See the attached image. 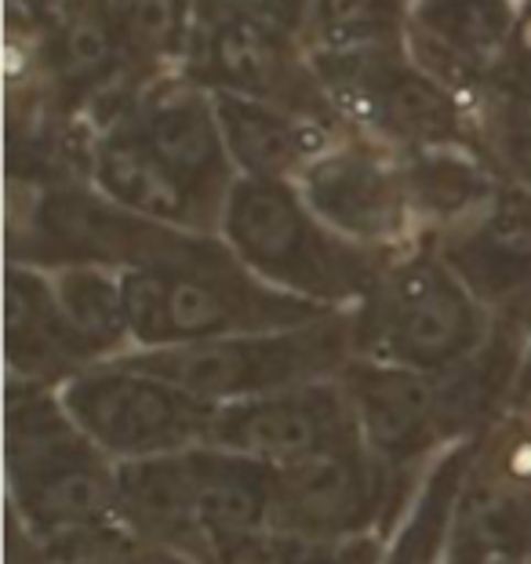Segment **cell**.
I'll use <instances>...</instances> for the list:
<instances>
[{
    "instance_id": "obj_1",
    "label": "cell",
    "mask_w": 531,
    "mask_h": 564,
    "mask_svg": "<svg viewBox=\"0 0 531 564\" xmlns=\"http://www.w3.org/2000/svg\"><path fill=\"white\" fill-rule=\"evenodd\" d=\"M4 463L11 513L41 546L117 528V463L66 412L63 393L8 379Z\"/></svg>"
},
{
    "instance_id": "obj_2",
    "label": "cell",
    "mask_w": 531,
    "mask_h": 564,
    "mask_svg": "<svg viewBox=\"0 0 531 564\" xmlns=\"http://www.w3.org/2000/svg\"><path fill=\"white\" fill-rule=\"evenodd\" d=\"M120 281L136 350L303 328L339 314L266 284L229 251L223 237L197 256L120 273Z\"/></svg>"
},
{
    "instance_id": "obj_3",
    "label": "cell",
    "mask_w": 531,
    "mask_h": 564,
    "mask_svg": "<svg viewBox=\"0 0 531 564\" xmlns=\"http://www.w3.org/2000/svg\"><path fill=\"white\" fill-rule=\"evenodd\" d=\"M219 237L266 284L328 310H354L397 251H371L335 234L295 183L237 178Z\"/></svg>"
},
{
    "instance_id": "obj_4",
    "label": "cell",
    "mask_w": 531,
    "mask_h": 564,
    "mask_svg": "<svg viewBox=\"0 0 531 564\" xmlns=\"http://www.w3.org/2000/svg\"><path fill=\"white\" fill-rule=\"evenodd\" d=\"M349 317L354 357L412 371L463 365L495 332L488 310L426 241L397 251Z\"/></svg>"
},
{
    "instance_id": "obj_5",
    "label": "cell",
    "mask_w": 531,
    "mask_h": 564,
    "mask_svg": "<svg viewBox=\"0 0 531 564\" xmlns=\"http://www.w3.org/2000/svg\"><path fill=\"white\" fill-rule=\"evenodd\" d=\"M8 262L41 270L99 267L131 273L189 259L219 234H189L120 208L91 183L11 186Z\"/></svg>"
},
{
    "instance_id": "obj_6",
    "label": "cell",
    "mask_w": 531,
    "mask_h": 564,
    "mask_svg": "<svg viewBox=\"0 0 531 564\" xmlns=\"http://www.w3.org/2000/svg\"><path fill=\"white\" fill-rule=\"evenodd\" d=\"M117 361L175 382L208 404L248 401L339 376L354 361V317L349 310H339L303 328L229 335V339L161 346V350H128Z\"/></svg>"
},
{
    "instance_id": "obj_7",
    "label": "cell",
    "mask_w": 531,
    "mask_h": 564,
    "mask_svg": "<svg viewBox=\"0 0 531 564\" xmlns=\"http://www.w3.org/2000/svg\"><path fill=\"white\" fill-rule=\"evenodd\" d=\"M313 63L335 113L357 135L376 139L393 153L477 150V110L422 69L408 44L357 55H313Z\"/></svg>"
},
{
    "instance_id": "obj_8",
    "label": "cell",
    "mask_w": 531,
    "mask_h": 564,
    "mask_svg": "<svg viewBox=\"0 0 531 564\" xmlns=\"http://www.w3.org/2000/svg\"><path fill=\"white\" fill-rule=\"evenodd\" d=\"M66 412L113 463L156 459L208 444L215 408L124 361L84 368L63 390Z\"/></svg>"
},
{
    "instance_id": "obj_9",
    "label": "cell",
    "mask_w": 531,
    "mask_h": 564,
    "mask_svg": "<svg viewBox=\"0 0 531 564\" xmlns=\"http://www.w3.org/2000/svg\"><path fill=\"white\" fill-rule=\"evenodd\" d=\"M183 69L208 91L245 95L281 106L328 131H349L335 113L306 41L299 37V30L281 22L251 15L201 22Z\"/></svg>"
},
{
    "instance_id": "obj_10",
    "label": "cell",
    "mask_w": 531,
    "mask_h": 564,
    "mask_svg": "<svg viewBox=\"0 0 531 564\" xmlns=\"http://www.w3.org/2000/svg\"><path fill=\"white\" fill-rule=\"evenodd\" d=\"M295 186L346 241L371 251H404L419 245L404 161L376 139L357 131L335 135L303 167Z\"/></svg>"
},
{
    "instance_id": "obj_11",
    "label": "cell",
    "mask_w": 531,
    "mask_h": 564,
    "mask_svg": "<svg viewBox=\"0 0 531 564\" xmlns=\"http://www.w3.org/2000/svg\"><path fill=\"white\" fill-rule=\"evenodd\" d=\"M208 444L288 470V466L310 463L317 455L365 444V437H360L349 393L335 376L262 393V398L219 404Z\"/></svg>"
},
{
    "instance_id": "obj_12",
    "label": "cell",
    "mask_w": 531,
    "mask_h": 564,
    "mask_svg": "<svg viewBox=\"0 0 531 564\" xmlns=\"http://www.w3.org/2000/svg\"><path fill=\"white\" fill-rule=\"evenodd\" d=\"M397 477L401 470L379 459L368 444L288 466L277 477L270 532L313 543L376 535L397 502Z\"/></svg>"
},
{
    "instance_id": "obj_13",
    "label": "cell",
    "mask_w": 531,
    "mask_h": 564,
    "mask_svg": "<svg viewBox=\"0 0 531 564\" xmlns=\"http://www.w3.org/2000/svg\"><path fill=\"white\" fill-rule=\"evenodd\" d=\"M531 561V419L510 415L499 434L477 444L455 507L448 564Z\"/></svg>"
},
{
    "instance_id": "obj_14",
    "label": "cell",
    "mask_w": 531,
    "mask_h": 564,
    "mask_svg": "<svg viewBox=\"0 0 531 564\" xmlns=\"http://www.w3.org/2000/svg\"><path fill=\"white\" fill-rule=\"evenodd\" d=\"M426 245L463 278L495 324L531 332V189L517 183L495 186V194L452 230Z\"/></svg>"
},
{
    "instance_id": "obj_15",
    "label": "cell",
    "mask_w": 531,
    "mask_h": 564,
    "mask_svg": "<svg viewBox=\"0 0 531 564\" xmlns=\"http://www.w3.org/2000/svg\"><path fill=\"white\" fill-rule=\"evenodd\" d=\"M517 41L521 0H408V52L474 110L495 91Z\"/></svg>"
},
{
    "instance_id": "obj_16",
    "label": "cell",
    "mask_w": 531,
    "mask_h": 564,
    "mask_svg": "<svg viewBox=\"0 0 531 564\" xmlns=\"http://www.w3.org/2000/svg\"><path fill=\"white\" fill-rule=\"evenodd\" d=\"M120 121L223 215L237 167L226 150L215 95L201 80H193L186 69L147 80Z\"/></svg>"
},
{
    "instance_id": "obj_17",
    "label": "cell",
    "mask_w": 531,
    "mask_h": 564,
    "mask_svg": "<svg viewBox=\"0 0 531 564\" xmlns=\"http://www.w3.org/2000/svg\"><path fill=\"white\" fill-rule=\"evenodd\" d=\"M339 382L357 412L360 437L393 470H408L441 441H452L437 371H412L354 357L339 371Z\"/></svg>"
},
{
    "instance_id": "obj_18",
    "label": "cell",
    "mask_w": 531,
    "mask_h": 564,
    "mask_svg": "<svg viewBox=\"0 0 531 564\" xmlns=\"http://www.w3.org/2000/svg\"><path fill=\"white\" fill-rule=\"evenodd\" d=\"M88 183L142 219L189 234H219L223 215L186 186L124 121H113L95 135Z\"/></svg>"
},
{
    "instance_id": "obj_19",
    "label": "cell",
    "mask_w": 531,
    "mask_h": 564,
    "mask_svg": "<svg viewBox=\"0 0 531 564\" xmlns=\"http://www.w3.org/2000/svg\"><path fill=\"white\" fill-rule=\"evenodd\" d=\"M4 361L8 379L55 390L99 365L58 306L52 273L26 262H8L4 273Z\"/></svg>"
},
{
    "instance_id": "obj_20",
    "label": "cell",
    "mask_w": 531,
    "mask_h": 564,
    "mask_svg": "<svg viewBox=\"0 0 531 564\" xmlns=\"http://www.w3.org/2000/svg\"><path fill=\"white\" fill-rule=\"evenodd\" d=\"M189 452L117 463V521L139 543L167 550L193 564H212L201 532L197 477H193Z\"/></svg>"
},
{
    "instance_id": "obj_21",
    "label": "cell",
    "mask_w": 531,
    "mask_h": 564,
    "mask_svg": "<svg viewBox=\"0 0 531 564\" xmlns=\"http://www.w3.org/2000/svg\"><path fill=\"white\" fill-rule=\"evenodd\" d=\"M197 477V513L212 564H229L273 524L281 470L248 455L201 444L189 452Z\"/></svg>"
},
{
    "instance_id": "obj_22",
    "label": "cell",
    "mask_w": 531,
    "mask_h": 564,
    "mask_svg": "<svg viewBox=\"0 0 531 564\" xmlns=\"http://www.w3.org/2000/svg\"><path fill=\"white\" fill-rule=\"evenodd\" d=\"M219 113L226 150L234 158L237 178H262V183H295L303 167L343 131H328L288 113L281 106L245 99V95L212 91Z\"/></svg>"
},
{
    "instance_id": "obj_23",
    "label": "cell",
    "mask_w": 531,
    "mask_h": 564,
    "mask_svg": "<svg viewBox=\"0 0 531 564\" xmlns=\"http://www.w3.org/2000/svg\"><path fill=\"white\" fill-rule=\"evenodd\" d=\"M401 161L419 241H430V237L452 230L455 223L474 215L495 194V186L502 183L499 172L477 150L466 147L401 153Z\"/></svg>"
},
{
    "instance_id": "obj_24",
    "label": "cell",
    "mask_w": 531,
    "mask_h": 564,
    "mask_svg": "<svg viewBox=\"0 0 531 564\" xmlns=\"http://www.w3.org/2000/svg\"><path fill=\"white\" fill-rule=\"evenodd\" d=\"M128 66L139 80H153L186 66L197 37L193 0H110Z\"/></svg>"
},
{
    "instance_id": "obj_25",
    "label": "cell",
    "mask_w": 531,
    "mask_h": 564,
    "mask_svg": "<svg viewBox=\"0 0 531 564\" xmlns=\"http://www.w3.org/2000/svg\"><path fill=\"white\" fill-rule=\"evenodd\" d=\"M47 273H52L58 306H63L66 321L74 324V332L91 350L95 361L102 365L128 354L131 328H128L124 281H120V273L99 267H66Z\"/></svg>"
},
{
    "instance_id": "obj_26",
    "label": "cell",
    "mask_w": 531,
    "mask_h": 564,
    "mask_svg": "<svg viewBox=\"0 0 531 564\" xmlns=\"http://www.w3.org/2000/svg\"><path fill=\"white\" fill-rule=\"evenodd\" d=\"M408 0H310L299 37L310 55H357L404 44Z\"/></svg>"
},
{
    "instance_id": "obj_27",
    "label": "cell",
    "mask_w": 531,
    "mask_h": 564,
    "mask_svg": "<svg viewBox=\"0 0 531 564\" xmlns=\"http://www.w3.org/2000/svg\"><path fill=\"white\" fill-rule=\"evenodd\" d=\"M477 444L480 441L458 444L455 452H448L437 463V470L430 474L412 518H408L404 532L397 539L393 554L386 557V564H441V557L448 554L455 507H458V496H463L469 466H474Z\"/></svg>"
},
{
    "instance_id": "obj_28",
    "label": "cell",
    "mask_w": 531,
    "mask_h": 564,
    "mask_svg": "<svg viewBox=\"0 0 531 564\" xmlns=\"http://www.w3.org/2000/svg\"><path fill=\"white\" fill-rule=\"evenodd\" d=\"M477 150L499 178L531 189V113L488 95L477 102Z\"/></svg>"
},
{
    "instance_id": "obj_29",
    "label": "cell",
    "mask_w": 531,
    "mask_h": 564,
    "mask_svg": "<svg viewBox=\"0 0 531 564\" xmlns=\"http://www.w3.org/2000/svg\"><path fill=\"white\" fill-rule=\"evenodd\" d=\"M379 539H346V543H313L281 532H266L229 564H379Z\"/></svg>"
},
{
    "instance_id": "obj_30",
    "label": "cell",
    "mask_w": 531,
    "mask_h": 564,
    "mask_svg": "<svg viewBox=\"0 0 531 564\" xmlns=\"http://www.w3.org/2000/svg\"><path fill=\"white\" fill-rule=\"evenodd\" d=\"M41 564H147V543L128 535L124 528H106V532L74 539V543L41 546Z\"/></svg>"
},
{
    "instance_id": "obj_31",
    "label": "cell",
    "mask_w": 531,
    "mask_h": 564,
    "mask_svg": "<svg viewBox=\"0 0 531 564\" xmlns=\"http://www.w3.org/2000/svg\"><path fill=\"white\" fill-rule=\"evenodd\" d=\"M197 4V26L215 19H234V15H251V19H270L281 26L303 30L310 0H193Z\"/></svg>"
},
{
    "instance_id": "obj_32",
    "label": "cell",
    "mask_w": 531,
    "mask_h": 564,
    "mask_svg": "<svg viewBox=\"0 0 531 564\" xmlns=\"http://www.w3.org/2000/svg\"><path fill=\"white\" fill-rule=\"evenodd\" d=\"M499 99L521 106L524 113H531V37H521L513 47L510 63H506L499 84H495V91Z\"/></svg>"
},
{
    "instance_id": "obj_33",
    "label": "cell",
    "mask_w": 531,
    "mask_h": 564,
    "mask_svg": "<svg viewBox=\"0 0 531 564\" xmlns=\"http://www.w3.org/2000/svg\"><path fill=\"white\" fill-rule=\"evenodd\" d=\"M506 412L517 419H531V332L524 335L521 365H517V379H513L510 401H506Z\"/></svg>"
},
{
    "instance_id": "obj_34",
    "label": "cell",
    "mask_w": 531,
    "mask_h": 564,
    "mask_svg": "<svg viewBox=\"0 0 531 564\" xmlns=\"http://www.w3.org/2000/svg\"><path fill=\"white\" fill-rule=\"evenodd\" d=\"M58 4V0H8L11 26H37V22Z\"/></svg>"
},
{
    "instance_id": "obj_35",
    "label": "cell",
    "mask_w": 531,
    "mask_h": 564,
    "mask_svg": "<svg viewBox=\"0 0 531 564\" xmlns=\"http://www.w3.org/2000/svg\"><path fill=\"white\" fill-rule=\"evenodd\" d=\"M521 4H524V0H521Z\"/></svg>"
},
{
    "instance_id": "obj_36",
    "label": "cell",
    "mask_w": 531,
    "mask_h": 564,
    "mask_svg": "<svg viewBox=\"0 0 531 564\" xmlns=\"http://www.w3.org/2000/svg\"><path fill=\"white\" fill-rule=\"evenodd\" d=\"M528 564H531V561H528Z\"/></svg>"
}]
</instances>
